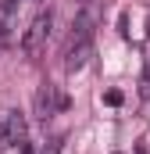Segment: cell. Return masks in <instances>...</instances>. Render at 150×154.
I'll use <instances>...</instances> for the list:
<instances>
[{"mask_svg": "<svg viewBox=\"0 0 150 154\" xmlns=\"http://www.w3.org/2000/svg\"><path fill=\"white\" fill-rule=\"evenodd\" d=\"M50 25H54V14H50V11H43V14L32 18V25H29L25 36H22V54H25V57H36L39 50H43V43L50 36Z\"/></svg>", "mask_w": 150, "mask_h": 154, "instance_id": "cell-1", "label": "cell"}, {"mask_svg": "<svg viewBox=\"0 0 150 154\" xmlns=\"http://www.w3.org/2000/svg\"><path fill=\"white\" fill-rule=\"evenodd\" d=\"M25 140V118L18 111H0V147H14Z\"/></svg>", "mask_w": 150, "mask_h": 154, "instance_id": "cell-2", "label": "cell"}, {"mask_svg": "<svg viewBox=\"0 0 150 154\" xmlns=\"http://www.w3.org/2000/svg\"><path fill=\"white\" fill-rule=\"evenodd\" d=\"M61 108H68V100L57 97V90H54L50 82H43V86L36 90V115L39 118H50L54 111H61Z\"/></svg>", "mask_w": 150, "mask_h": 154, "instance_id": "cell-3", "label": "cell"}, {"mask_svg": "<svg viewBox=\"0 0 150 154\" xmlns=\"http://www.w3.org/2000/svg\"><path fill=\"white\" fill-rule=\"evenodd\" d=\"M89 57H93V39H82V43H68L64 47V68L68 72H82Z\"/></svg>", "mask_w": 150, "mask_h": 154, "instance_id": "cell-4", "label": "cell"}, {"mask_svg": "<svg viewBox=\"0 0 150 154\" xmlns=\"http://www.w3.org/2000/svg\"><path fill=\"white\" fill-rule=\"evenodd\" d=\"M11 39V32H7V14H0V47Z\"/></svg>", "mask_w": 150, "mask_h": 154, "instance_id": "cell-5", "label": "cell"}, {"mask_svg": "<svg viewBox=\"0 0 150 154\" xmlns=\"http://www.w3.org/2000/svg\"><path fill=\"white\" fill-rule=\"evenodd\" d=\"M61 151V143H57V140H54V143H46V147H43V154H57Z\"/></svg>", "mask_w": 150, "mask_h": 154, "instance_id": "cell-6", "label": "cell"}, {"mask_svg": "<svg viewBox=\"0 0 150 154\" xmlns=\"http://www.w3.org/2000/svg\"><path fill=\"white\" fill-rule=\"evenodd\" d=\"M22 154H32V151H29V147H25V151H22Z\"/></svg>", "mask_w": 150, "mask_h": 154, "instance_id": "cell-7", "label": "cell"}]
</instances>
